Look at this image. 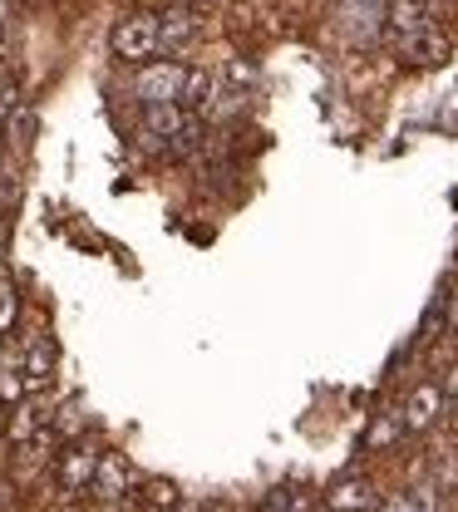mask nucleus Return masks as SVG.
<instances>
[{
  "mask_svg": "<svg viewBox=\"0 0 458 512\" xmlns=\"http://www.w3.org/2000/svg\"><path fill=\"white\" fill-rule=\"evenodd\" d=\"M143 138H148L153 148H163V143L188 148V143H197V119L183 104H148V109H143Z\"/></svg>",
  "mask_w": 458,
  "mask_h": 512,
  "instance_id": "obj_1",
  "label": "nucleus"
},
{
  "mask_svg": "<svg viewBox=\"0 0 458 512\" xmlns=\"http://www.w3.org/2000/svg\"><path fill=\"white\" fill-rule=\"evenodd\" d=\"M183 79H188L183 64L153 60L133 74V94H138L143 104H178V99H183Z\"/></svg>",
  "mask_w": 458,
  "mask_h": 512,
  "instance_id": "obj_2",
  "label": "nucleus"
},
{
  "mask_svg": "<svg viewBox=\"0 0 458 512\" xmlns=\"http://www.w3.org/2000/svg\"><path fill=\"white\" fill-rule=\"evenodd\" d=\"M114 55L129 64H148L158 55V15H124L114 25Z\"/></svg>",
  "mask_w": 458,
  "mask_h": 512,
  "instance_id": "obj_3",
  "label": "nucleus"
},
{
  "mask_svg": "<svg viewBox=\"0 0 458 512\" xmlns=\"http://www.w3.org/2000/svg\"><path fill=\"white\" fill-rule=\"evenodd\" d=\"M94 468H99V453H94V448H65V453H60V468H55L60 493H69V498L89 493V488H94Z\"/></svg>",
  "mask_w": 458,
  "mask_h": 512,
  "instance_id": "obj_4",
  "label": "nucleus"
},
{
  "mask_svg": "<svg viewBox=\"0 0 458 512\" xmlns=\"http://www.w3.org/2000/svg\"><path fill=\"white\" fill-rule=\"evenodd\" d=\"M429 25H434V15H429L424 0H385V30H390L394 45L419 35V30H429Z\"/></svg>",
  "mask_w": 458,
  "mask_h": 512,
  "instance_id": "obj_5",
  "label": "nucleus"
},
{
  "mask_svg": "<svg viewBox=\"0 0 458 512\" xmlns=\"http://www.w3.org/2000/svg\"><path fill=\"white\" fill-rule=\"evenodd\" d=\"M444 409H449V399H444V389H439V384H414V394L404 399L399 419H404V429H429Z\"/></svg>",
  "mask_w": 458,
  "mask_h": 512,
  "instance_id": "obj_6",
  "label": "nucleus"
},
{
  "mask_svg": "<svg viewBox=\"0 0 458 512\" xmlns=\"http://www.w3.org/2000/svg\"><path fill=\"white\" fill-rule=\"evenodd\" d=\"M89 493L104 498V503H119V498L129 493V463H124L119 453H104L99 468H94V488H89Z\"/></svg>",
  "mask_w": 458,
  "mask_h": 512,
  "instance_id": "obj_7",
  "label": "nucleus"
},
{
  "mask_svg": "<svg viewBox=\"0 0 458 512\" xmlns=\"http://www.w3.org/2000/svg\"><path fill=\"white\" fill-rule=\"evenodd\" d=\"M326 508L330 512H370L375 508V488H370L365 478H340L326 493Z\"/></svg>",
  "mask_w": 458,
  "mask_h": 512,
  "instance_id": "obj_8",
  "label": "nucleus"
},
{
  "mask_svg": "<svg viewBox=\"0 0 458 512\" xmlns=\"http://www.w3.org/2000/svg\"><path fill=\"white\" fill-rule=\"evenodd\" d=\"M399 55H404L409 64H439V60H449V40L429 25V30H419V35L399 40Z\"/></svg>",
  "mask_w": 458,
  "mask_h": 512,
  "instance_id": "obj_9",
  "label": "nucleus"
},
{
  "mask_svg": "<svg viewBox=\"0 0 458 512\" xmlns=\"http://www.w3.org/2000/svg\"><path fill=\"white\" fill-rule=\"evenodd\" d=\"M197 25L188 10H163L158 15V50H183V45H193Z\"/></svg>",
  "mask_w": 458,
  "mask_h": 512,
  "instance_id": "obj_10",
  "label": "nucleus"
},
{
  "mask_svg": "<svg viewBox=\"0 0 458 512\" xmlns=\"http://www.w3.org/2000/svg\"><path fill=\"white\" fill-rule=\"evenodd\" d=\"M212 89H217V79L207 74V69H188V79H183V109L193 114V109H207L212 104Z\"/></svg>",
  "mask_w": 458,
  "mask_h": 512,
  "instance_id": "obj_11",
  "label": "nucleus"
},
{
  "mask_svg": "<svg viewBox=\"0 0 458 512\" xmlns=\"http://www.w3.org/2000/svg\"><path fill=\"white\" fill-rule=\"evenodd\" d=\"M55 375V350L45 340H30L25 345V384H45Z\"/></svg>",
  "mask_w": 458,
  "mask_h": 512,
  "instance_id": "obj_12",
  "label": "nucleus"
},
{
  "mask_svg": "<svg viewBox=\"0 0 458 512\" xmlns=\"http://www.w3.org/2000/svg\"><path fill=\"white\" fill-rule=\"evenodd\" d=\"M399 508L404 512H439V498H434V488L419 483V488H409V493L399 498Z\"/></svg>",
  "mask_w": 458,
  "mask_h": 512,
  "instance_id": "obj_13",
  "label": "nucleus"
},
{
  "mask_svg": "<svg viewBox=\"0 0 458 512\" xmlns=\"http://www.w3.org/2000/svg\"><path fill=\"white\" fill-rule=\"evenodd\" d=\"M35 429H40V409L20 404V409H15V419H10V439H30Z\"/></svg>",
  "mask_w": 458,
  "mask_h": 512,
  "instance_id": "obj_14",
  "label": "nucleus"
},
{
  "mask_svg": "<svg viewBox=\"0 0 458 512\" xmlns=\"http://www.w3.org/2000/svg\"><path fill=\"white\" fill-rule=\"evenodd\" d=\"M15 311H20V301H15V286L0 276V330H10V325H15Z\"/></svg>",
  "mask_w": 458,
  "mask_h": 512,
  "instance_id": "obj_15",
  "label": "nucleus"
},
{
  "mask_svg": "<svg viewBox=\"0 0 458 512\" xmlns=\"http://www.w3.org/2000/svg\"><path fill=\"white\" fill-rule=\"evenodd\" d=\"M15 109H20V84L10 74H0V119H10Z\"/></svg>",
  "mask_w": 458,
  "mask_h": 512,
  "instance_id": "obj_16",
  "label": "nucleus"
},
{
  "mask_svg": "<svg viewBox=\"0 0 458 512\" xmlns=\"http://www.w3.org/2000/svg\"><path fill=\"white\" fill-rule=\"evenodd\" d=\"M399 429H404V419H399V414H385V419H380V424L370 429V444H375V448H380V444H390V439L399 434Z\"/></svg>",
  "mask_w": 458,
  "mask_h": 512,
  "instance_id": "obj_17",
  "label": "nucleus"
},
{
  "mask_svg": "<svg viewBox=\"0 0 458 512\" xmlns=\"http://www.w3.org/2000/svg\"><path fill=\"white\" fill-rule=\"evenodd\" d=\"M15 375H20L15 365H5V370H0V399H10V404H20V394H25V384L15 380Z\"/></svg>",
  "mask_w": 458,
  "mask_h": 512,
  "instance_id": "obj_18",
  "label": "nucleus"
},
{
  "mask_svg": "<svg viewBox=\"0 0 458 512\" xmlns=\"http://www.w3.org/2000/svg\"><path fill=\"white\" fill-rule=\"evenodd\" d=\"M25 133H30V109H15V114H10V138L25 143Z\"/></svg>",
  "mask_w": 458,
  "mask_h": 512,
  "instance_id": "obj_19",
  "label": "nucleus"
},
{
  "mask_svg": "<svg viewBox=\"0 0 458 512\" xmlns=\"http://www.w3.org/2000/svg\"><path fill=\"white\" fill-rule=\"evenodd\" d=\"M449 325H454V330H458V286H454V291H449Z\"/></svg>",
  "mask_w": 458,
  "mask_h": 512,
  "instance_id": "obj_20",
  "label": "nucleus"
},
{
  "mask_svg": "<svg viewBox=\"0 0 458 512\" xmlns=\"http://www.w3.org/2000/svg\"><path fill=\"white\" fill-rule=\"evenodd\" d=\"M444 399H458V365H454V375H449V389H444Z\"/></svg>",
  "mask_w": 458,
  "mask_h": 512,
  "instance_id": "obj_21",
  "label": "nucleus"
},
{
  "mask_svg": "<svg viewBox=\"0 0 458 512\" xmlns=\"http://www.w3.org/2000/svg\"><path fill=\"white\" fill-rule=\"evenodd\" d=\"M380 512H404V508H399V498H390V503H385V508H380Z\"/></svg>",
  "mask_w": 458,
  "mask_h": 512,
  "instance_id": "obj_22",
  "label": "nucleus"
},
{
  "mask_svg": "<svg viewBox=\"0 0 458 512\" xmlns=\"http://www.w3.org/2000/svg\"><path fill=\"white\" fill-rule=\"evenodd\" d=\"M449 414H454V424H458V399H449Z\"/></svg>",
  "mask_w": 458,
  "mask_h": 512,
  "instance_id": "obj_23",
  "label": "nucleus"
}]
</instances>
